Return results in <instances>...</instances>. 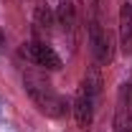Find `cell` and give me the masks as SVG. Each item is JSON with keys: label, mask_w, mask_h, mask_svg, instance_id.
I'll return each instance as SVG.
<instances>
[{"label": "cell", "mask_w": 132, "mask_h": 132, "mask_svg": "<svg viewBox=\"0 0 132 132\" xmlns=\"http://www.w3.org/2000/svg\"><path fill=\"white\" fill-rule=\"evenodd\" d=\"M94 102L97 97H92L89 94V89L79 84V89H76V97H74V104H71V112L76 117V125L86 130V127H92V122H94Z\"/></svg>", "instance_id": "277c9868"}, {"label": "cell", "mask_w": 132, "mask_h": 132, "mask_svg": "<svg viewBox=\"0 0 132 132\" xmlns=\"http://www.w3.org/2000/svg\"><path fill=\"white\" fill-rule=\"evenodd\" d=\"M3 43H5V36H3V31H0V48H3Z\"/></svg>", "instance_id": "8fae6325"}, {"label": "cell", "mask_w": 132, "mask_h": 132, "mask_svg": "<svg viewBox=\"0 0 132 132\" xmlns=\"http://www.w3.org/2000/svg\"><path fill=\"white\" fill-rule=\"evenodd\" d=\"M53 20H56V13L51 10L46 3H38V5H36V10H33V23H36V28H38V31L51 33Z\"/></svg>", "instance_id": "52a82bcc"}, {"label": "cell", "mask_w": 132, "mask_h": 132, "mask_svg": "<svg viewBox=\"0 0 132 132\" xmlns=\"http://www.w3.org/2000/svg\"><path fill=\"white\" fill-rule=\"evenodd\" d=\"M56 20L64 28L66 36L74 38V31H76V5H74V0H59V5H56Z\"/></svg>", "instance_id": "5b68a950"}, {"label": "cell", "mask_w": 132, "mask_h": 132, "mask_svg": "<svg viewBox=\"0 0 132 132\" xmlns=\"http://www.w3.org/2000/svg\"><path fill=\"white\" fill-rule=\"evenodd\" d=\"M23 56L28 61H33L36 66L46 69V71H59L61 69V56L51 48V46H46L43 41H28L23 46Z\"/></svg>", "instance_id": "7a4b0ae2"}, {"label": "cell", "mask_w": 132, "mask_h": 132, "mask_svg": "<svg viewBox=\"0 0 132 132\" xmlns=\"http://www.w3.org/2000/svg\"><path fill=\"white\" fill-rule=\"evenodd\" d=\"M92 5H94V8H97V5H99V0H92Z\"/></svg>", "instance_id": "7c38bea8"}, {"label": "cell", "mask_w": 132, "mask_h": 132, "mask_svg": "<svg viewBox=\"0 0 132 132\" xmlns=\"http://www.w3.org/2000/svg\"><path fill=\"white\" fill-rule=\"evenodd\" d=\"M114 132H132L130 114H127V109H125L122 104L117 107V117H114Z\"/></svg>", "instance_id": "9c48e42d"}, {"label": "cell", "mask_w": 132, "mask_h": 132, "mask_svg": "<svg viewBox=\"0 0 132 132\" xmlns=\"http://www.w3.org/2000/svg\"><path fill=\"white\" fill-rule=\"evenodd\" d=\"M81 84L89 89L92 97H99V92H102V76H99V69H97V66H92V69L84 74V81Z\"/></svg>", "instance_id": "ba28073f"}, {"label": "cell", "mask_w": 132, "mask_h": 132, "mask_svg": "<svg viewBox=\"0 0 132 132\" xmlns=\"http://www.w3.org/2000/svg\"><path fill=\"white\" fill-rule=\"evenodd\" d=\"M119 46L125 53H132V5H119Z\"/></svg>", "instance_id": "8992f818"}, {"label": "cell", "mask_w": 132, "mask_h": 132, "mask_svg": "<svg viewBox=\"0 0 132 132\" xmlns=\"http://www.w3.org/2000/svg\"><path fill=\"white\" fill-rule=\"evenodd\" d=\"M23 86H26V94L31 97V102L43 114L56 117V119H61V117L69 114L71 104H69L59 92H53V86H51L43 76H38V74H26V76H23Z\"/></svg>", "instance_id": "6da1fadb"}, {"label": "cell", "mask_w": 132, "mask_h": 132, "mask_svg": "<svg viewBox=\"0 0 132 132\" xmlns=\"http://www.w3.org/2000/svg\"><path fill=\"white\" fill-rule=\"evenodd\" d=\"M119 104L127 109L130 122H132V84H122V89H119Z\"/></svg>", "instance_id": "30bf717a"}, {"label": "cell", "mask_w": 132, "mask_h": 132, "mask_svg": "<svg viewBox=\"0 0 132 132\" xmlns=\"http://www.w3.org/2000/svg\"><path fill=\"white\" fill-rule=\"evenodd\" d=\"M89 46H92V53H94V59H97L99 64H109L114 59L112 36H109V31L102 28V23H99L97 18L89 23Z\"/></svg>", "instance_id": "3957f363"}]
</instances>
